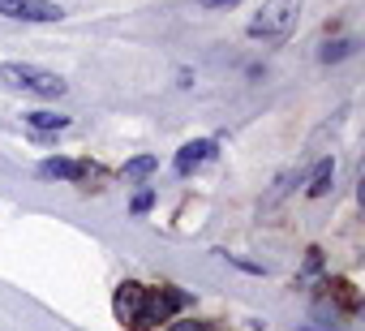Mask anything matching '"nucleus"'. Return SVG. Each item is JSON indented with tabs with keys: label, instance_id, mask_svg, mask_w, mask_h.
Segmentation results:
<instances>
[{
	"label": "nucleus",
	"instance_id": "13",
	"mask_svg": "<svg viewBox=\"0 0 365 331\" xmlns=\"http://www.w3.org/2000/svg\"><path fill=\"white\" fill-rule=\"evenodd\" d=\"M150 203H155V194H150V190H142V194L133 198V211L142 215V211H150Z\"/></svg>",
	"mask_w": 365,
	"mask_h": 331
},
{
	"label": "nucleus",
	"instance_id": "12",
	"mask_svg": "<svg viewBox=\"0 0 365 331\" xmlns=\"http://www.w3.org/2000/svg\"><path fill=\"white\" fill-rule=\"evenodd\" d=\"M288 185H292V173H284V177H279V181H275V190H271V194H267V198H262V207H275V203H279V198H284V194H288Z\"/></svg>",
	"mask_w": 365,
	"mask_h": 331
},
{
	"label": "nucleus",
	"instance_id": "17",
	"mask_svg": "<svg viewBox=\"0 0 365 331\" xmlns=\"http://www.w3.org/2000/svg\"><path fill=\"white\" fill-rule=\"evenodd\" d=\"M305 331H309V327H305Z\"/></svg>",
	"mask_w": 365,
	"mask_h": 331
},
{
	"label": "nucleus",
	"instance_id": "14",
	"mask_svg": "<svg viewBox=\"0 0 365 331\" xmlns=\"http://www.w3.org/2000/svg\"><path fill=\"white\" fill-rule=\"evenodd\" d=\"M168 331H207V322H172Z\"/></svg>",
	"mask_w": 365,
	"mask_h": 331
},
{
	"label": "nucleus",
	"instance_id": "9",
	"mask_svg": "<svg viewBox=\"0 0 365 331\" xmlns=\"http://www.w3.org/2000/svg\"><path fill=\"white\" fill-rule=\"evenodd\" d=\"M26 125H31L35 133H48V129H65L69 116H56V112H26Z\"/></svg>",
	"mask_w": 365,
	"mask_h": 331
},
{
	"label": "nucleus",
	"instance_id": "3",
	"mask_svg": "<svg viewBox=\"0 0 365 331\" xmlns=\"http://www.w3.org/2000/svg\"><path fill=\"white\" fill-rule=\"evenodd\" d=\"M0 18H14V22H61L65 9L52 5V0H0Z\"/></svg>",
	"mask_w": 365,
	"mask_h": 331
},
{
	"label": "nucleus",
	"instance_id": "11",
	"mask_svg": "<svg viewBox=\"0 0 365 331\" xmlns=\"http://www.w3.org/2000/svg\"><path fill=\"white\" fill-rule=\"evenodd\" d=\"M352 52V39H335V44H327L322 48V65H331V61H344Z\"/></svg>",
	"mask_w": 365,
	"mask_h": 331
},
{
	"label": "nucleus",
	"instance_id": "7",
	"mask_svg": "<svg viewBox=\"0 0 365 331\" xmlns=\"http://www.w3.org/2000/svg\"><path fill=\"white\" fill-rule=\"evenodd\" d=\"M39 177L78 181V177H86V163H78V159H43V163H39Z\"/></svg>",
	"mask_w": 365,
	"mask_h": 331
},
{
	"label": "nucleus",
	"instance_id": "16",
	"mask_svg": "<svg viewBox=\"0 0 365 331\" xmlns=\"http://www.w3.org/2000/svg\"><path fill=\"white\" fill-rule=\"evenodd\" d=\"M224 5H237V0H202V9H224Z\"/></svg>",
	"mask_w": 365,
	"mask_h": 331
},
{
	"label": "nucleus",
	"instance_id": "4",
	"mask_svg": "<svg viewBox=\"0 0 365 331\" xmlns=\"http://www.w3.org/2000/svg\"><path fill=\"white\" fill-rule=\"evenodd\" d=\"M146 305L138 310V318H133V327L142 331V327H150V322H163L172 310H180V305H185L190 297L185 292H176V288H159V292H150V297H142Z\"/></svg>",
	"mask_w": 365,
	"mask_h": 331
},
{
	"label": "nucleus",
	"instance_id": "1",
	"mask_svg": "<svg viewBox=\"0 0 365 331\" xmlns=\"http://www.w3.org/2000/svg\"><path fill=\"white\" fill-rule=\"evenodd\" d=\"M0 82L14 91H26V95H43V99L65 95V82L48 69H35V65H0Z\"/></svg>",
	"mask_w": 365,
	"mask_h": 331
},
{
	"label": "nucleus",
	"instance_id": "2",
	"mask_svg": "<svg viewBox=\"0 0 365 331\" xmlns=\"http://www.w3.org/2000/svg\"><path fill=\"white\" fill-rule=\"evenodd\" d=\"M297 9L301 0H267L262 14L250 22V39H284L297 22Z\"/></svg>",
	"mask_w": 365,
	"mask_h": 331
},
{
	"label": "nucleus",
	"instance_id": "5",
	"mask_svg": "<svg viewBox=\"0 0 365 331\" xmlns=\"http://www.w3.org/2000/svg\"><path fill=\"white\" fill-rule=\"evenodd\" d=\"M112 310H116V318L120 322H133L138 318V310H142V284H120L116 288V301H112Z\"/></svg>",
	"mask_w": 365,
	"mask_h": 331
},
{
	"label": "nucleus",
	"instance_id": "15",
	"mask_svg": "<svg viewBox=\"0 0 365 331\" xmlns=\"http://www.w3.org/2000/svg\"><path fill=\"white\" fill-rule=\"evenodd\" d=\"M322 267V254L318 250H309V258H305V271H318Z\"/></svg>",
	"mask_w": 365,
	"mask_h": 331
},
{
	"label": "nucleus",
	"instance_id": "8",
	"mask_svg": "<svg viewBox=\"0 0 365 331\" xmlns=\"http://www.w3.org/2000/svg\"><path fill=\"white\" fill-rule=\"evenodd\" d=\"M331 181H335V163L322 159L318 168H314V177H309V198H322V194L331 190Z\"/></svg>",
	"mask_w": 365,
	"mask_h": 331
},
{
	"label": "nucleus",
	"instance_id": "6",
	"mask_svg": "<svg viewBox=\"0 0 365 331\" xmlns=\"http://www.w3.org/2000/svg\"><path fill=\"white\" fill-rule=\"evenodd\" d=\"M215 155V142H190V146H180V155H176V173H194L198 163H207Z\"/></svg>",
	"mask_w": 365,
	"mask_h": 331
},
{
	"label": "nucleus",
	"instance_id": "10",
	"mask_svg": "<svg viewBox=\"0 0 365 331\" xmlns=\"http://www.w3.org/2000/svg\"><path fill=\"white\" fill-rule=\"evenodd\" d=\"M155 168H159V159H155V155H138V159L125 163V177L138 181V177H146V173H155Z\"/></svg>",
	"mask_w": 365,
	"mask_h": 331
}]
</instances>
